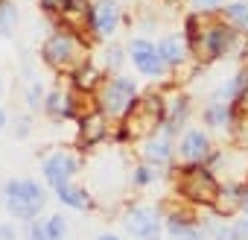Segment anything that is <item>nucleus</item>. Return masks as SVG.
<instances>
[{
	"mask_svg": "<svg viewBox=\"0 0 248 240\" xmlns=\"http://www.w3.org/2000/svg\"><path fill=\"white\" fill-rule=\"evenodd\" d=\"M161 123V100L158 97H146L135 103V111L129 117V132L132 135H146Z\"/></svg>",
	"mask_w": 248,
	"mask_h": 240,
	"instance_id": "nucleus-6",
	"label": "nucleus"
},
{
	"mask_svg": "<svg viewBox=\"0 0 248 240\" xmlns=\"http://www.w3.org/2000/svg\"><path fill=\"white\" fill-rule=\"evenodd\" d=\"M233 237H236V240H248V217L233 225Z\"/></svg>",
	"mask_w": 248,
	"mask_h": 240,
	"instance_id": "nucleus-26",
	"label": "nucleus"
},
{
	"mask_svg": "<svg viewBox=\"0 0 248 240\" xmlns=\"http://www.w3.org/2000/svg\"><path fill=\"white\" fill-rule=\"evenodd\" d=\"M3 196H6V208L9 214H15L18 220H32L41 205H44V190L41 185H35L32 179H18V182H9L3 188Z\"/></svg>",
	"mask_w": 248,
	"mask_h": 240,
	"instance_id": "nucleus-2",
	"label": "nucleus"
},
{
	"mask_svg": "<svg viewBox=\"0 0 248 240\" xmlns=\"http://www.w3.org/2000/svg\"><path fill=\"white\" fill-rule=\"evenodd\" d=\"M178 188H181L184 196H190L196 202H204V205H213L219 199V193H222L216 179L204 167H187L181 173V179H178Z\"/></svg>",
	"mask_w": 248,
	"mask_h": 240,
	"instance_id": "nucleus-4",
	"label": "nucleus"
},
{
	"mask_svg": "<svg viewBox=\"0 0 248 240\" xmlns=\"http://www.w3.org/2000/svg\"><path fill=\"white\" fill-rule=\"evenodd\" d=\"M82 132H85V144L99 141V138H102V132H105V120H102L99 114L85 117V120H82Z\"/></svg>",
	"mask_w": 248,
	"mask_h": 240,
	"instance_id": "nucleus-16",
	"label": "nucleus"
},
{
	"mask_svg": "<svg viewBox=\"0 0 248 240\" xmlns=\"http://www.w3.org/2000/svg\"><path fill=\"white\" fill-rule=\"evenodd\" d=\"M222 15H225L228 27H233V30H248V3H228V6L222 9Z\"/></svg>",
	"mask_w": 248,
	"mask_h": 240,
	"instance_id": "nucleus-13",
	"label": "nucleus"
},
{
	"mask_svg": "<svg viewBox=\"0 0 248 240\" xmlns=\"http://www.w3.org/2000/svg\"><path fill=\"white\" fill-rule=\"evenodd\" d=\"M96 240H117L114 234H102V237H96Z\"/></svg>",
	"mask_w": 248,
	"mask_h": 240,
	"instance_id": "nucleus-32",
	"label": "nucleus"
},
{
	"mask_svg": "<svg viewBox=\"0 0 248 240\" xmlns=\"http://www.w3.org/2000/svg\"><path fill=\"white\" fill-rule=\"evenodd\" d=\"M193 3V9H199V12H213V9H219L225 0H190Z\"/></svg>",
	"mask_w": 248,
	"mask_h": 240,
	"instance_id": "nucleus-24",
	"label": "nucleus"
},
{
	"mask_svg": "<svg viewBox=\"0 0 248 240\" xmlns=\"http://www.w3.org/2000/svg\"><path fill=\"white\" fill-rule=\"evenodd\" d=\"M233 38H236V35H233L231 27L213 24V27L204 30V38L196 41V47H202V53H204L207 59H216V56H225V53L233 47Z\"/></svg>",
	"mask_w": 248,
	"mask_h": 240,
	"instance_id": "nucleus-7",
	"label": "nucleus"
},
{
	"mask_svg": "<svg viewBox=\"0 0 248 240\" xmlns=\"http://www.w3.org/2000/svg\"><path fill=\"white\" fill-rule=\"evenodd\" d=\"M135 103H138V88H135L132 79H123V76L108 79V82L102 85V91H99V105H102V111L111 114V117L126 114Z\"/></svg>",
	"mask_w": 248,
	"mask_h": 240,
	"instance_id": "nucleus-3",
	"label": "nucleus"
},
{
	"mask_svg": "<svg viewBox=\"0 0 248 240\" xmlns=\"http://www.w3.org/2000/svg\"><path fill=\"white\" fill-rule=\"evenodd\" d=\"M239 205H242V211L248 214V188H245V190H239Z\"/></svg>",
	"mask_w": 248,
	"mask_h": 240,
	"instance_id": "nucleus-30",
	"label": "nucleus"
},
{
	"mask_svg": "<svg viewBox=\"0 0 248 240\" xmlns=\"http://www.w3.org/2000/svg\"><path fill=\"white\" fill-rule=\"evenodd\" d=\"M15 24H18V9H15V3H9V0H0V33L9 35Z\"/></svg>",
	"mask_w": 248,
	"mask_h": 240,
	"instance_id": "nucleus-17",
	"label": "nucleus"
},
{
	"mask_svg": "<svg viewBox=\"0 0 248 240\" xmlns=\"http://www.w3.org/2000/svg\"><path fill=\"white\" fill-rule=\"evenodd\" d=\"M129 56H132V62H135V68L140 70V73H146V76H161L164 73V56H161V50L155 47V44H149L146 38H135L132 41V47H129Z\"/></svg>",
	"mask_w": 248,
	"mask_h": 240,
	"instance_id": "nucleus-5",
	"label": "nucleus"
},
{
	"mask_svg": "<svg viewBox=\"0 0 248 240\" xmlns=\"http://www.w3.org/2000/svg\"><path fill=\"white\" fill-rule=\"evenodd\" d=\"M207 155H210V141H207L204 132L193 129V132H187V135L181 138V158H184V161L199 164V161H204Z\"/></svg>",
	"mask_w": 248,
	"mask_h": 240,
	"instance_id": "nucleus-11",
	"label": "nucleus"
},
{
	"mask_svg": "<svg viewBox=\"0 0 248 240\" xmlns=\"http://www.w3.org/2000/svg\"><path fill=\"white\" fill-rule=\"evenodd\" d=\"M30 240H50L47 223H32V225H30Z\"/></svg>",
	"mask_w": 248,
	"mask_h": 240,
	"instance_id": "nucleus-23",
	"label": "nucleus"
},
{
	"mask_svg": "<svg viewBox=\"0 0 248 240\" xmlns=\"http://www.w3.org/2000/svg\"><path fill=\"white\" fill-rule=\"evenodd\" d=\"M56 193H59V199H62L64 205H73V208H91V196H88V190H82V188H70V185H64V188H59Z\"/></svg>",
	"mask_w": 248,
	"mask_h": 240,
	"instance_id": "nucleus-14",
	"label": "nucleus"
},
{
	"mask_svg": "<svg viewBox=\"0 0 248 240\" xmlns=\"http://www.w3.org/2000/svg\"><path fill=\"white\" fill-rule=\"evenodd\" d=\"M126 228H129L135 237H140V240H158V234H161V220H158V214H155L152 208H132V211L126 214Z\"/></svg>",
	"mask_w": 248,
	"mask_h": 240,
	"instance_id": "nucleus-8",
	"label": "nucleus"
},
{
	"mask_svg": "<svg viewBox=\"0 0 248 240\" xmlns=\"http://www.w3.org/2000/svg\"><path fill=\"white\" fill-rule=\"evenodd\" d=\"M105 62H108L111 68H120V62H123V50H120V47H111V50L105 53Z\"/></svg>",
	"mask_w": 248,
	"mask_h": 240,
	"instance_id": "nucleus-25",
	"label": "nucleus"
},
{
	"mask_svg": "<svg viewBox=\"0 0 248 240\" xmlns=\"http://www.w3.org/2000/svg\"><path fill=\"white\" fill-rule=\"evenodd\" d=\"M0 240H15V231L9 225H0Z\"/></svg>",
	"mask_w": 248,
	"mask_h": 240,
	"instance_id": "nucleus-29",
	"label": "nucleus"
},
{
	"mask_svg": "<svg viewBox=\"0 0 248 240\" xmlns=\"http://www.w3.org/2000/svg\"><path fill=\"white\" fill-rule=\"evenodd\" d=\"M47 231H50V240H64V234H67V223H64V217H50L47 220Z\"/></svg>",
	"mask_w": 248,
	"mask_h": 240,
	"instance_id": "nucleus-20",
	"label": "nucleus"
},
{
	"mask_svg": "<svg viewBox=\"0 0 248 240\" xmlns=\"http://www.w3.org/2000/svg\"><path fill=\"white\" fill-rule=\"evenodd\" d=\"M73 173H76V158L67 155V153H56V155H50V158L44 161V176H47V182H50L56 190L64 188V185L73 179Z\"/></svg>",
	"mask_w": 248,
	"mask_h": 240,
	"instance_id": "nucleus-10",
	"label": "nucleus"
},
{
	"mask_svg": "<svg viewBox=\"0 0 248 240\" xmlns=\"http://www.w3.org/2000/svg\"><path fill=\"white\" fill-rule=\"evenodd\" d=\"M6 126V117H3V108H0V129Z\"/></svg>",
	"mask_w": 248,
	"mask_h": 240,
	"instance_id": "nucleus-31",
	"label": "nucleus"
},
{
	"mask_svg": "<svg viewBox=\"0 0 248 240\" xmlns=\"http://www.w3.org/2000/svg\"><path fill=\"white\" fill-rule=\"evenodd\" d=\"M143 153H146L149 161H161V164H167V161L172 158V147H170L167 138H155V141H149V144L143 147Z\"/></svg>",
	"mask_w": 248,
	"mask_h": 240,
	"instance_id": "nucleus-15",
	"label": "nucleus"
},
{
	"mask_svg": "<svg viewBox=\"0 0 248 240\" xmlns=\"http://www.w3.org/2000/svg\"><path fill=\"white\" fill-rule=\"evenodd\" d=\"M47 108H50L53 114H73V108H70V100H64L59 91L47 97Z\"/></svg>",
	"mask_w": 248,
	"mask_h": 240,
	"instance_id": "nucleus-19",
	"label": "nucleus"
},
{
	"mask_svg": "<svg viewBox=\"0 0 248 240\" xmlns=\"http://www.w3.org/2000/svg\"><path fill=\"white\" fill-rule=\"evenodd\" d=\"M120 24V3H114V0H96V3L91 6V27L96 35H111Z\"/></svg>",
	"mask_w": 248,
	"mask_h": 240,
	"instance_id": "nucleus-9",
	"label": "nucleus"
},
{
	"mask_svg": "<svg viewBox=\"0 0 248 240\" xmlns=\"http://www.w3.org/2000/svg\"><path fill=\"white\" fill-rule=\"evenodd\" d=\"M158 50H161V56H164L167 65H181V62L187 59L190 41L181 38V35H170V38H164V41L158 44Z\"/></svg>",
	"mask_w": 248,
	"mask_h": 240,
	"instance_id": "nucleus-12",
	"label": "nucleus"
},
{
	"mask_svg": "<svg viewBox=\"0 0 248 240\" xmlns=\"http://www.w3.org/2000/svg\"><path fill=\"white\" fill-rule=\"evenodd\" d=\"M204 120H207L210 126H222L225 120H228V105H210L204 111Z\"/></svg>",
	"mask_w": 248,
	"mask_h": 240,
	"instance_id": "nucleus-21",
	"label": "nucleus"
},
{
	"mask_svg": "<svg viewBox=\"0 0 248 240\" xmlns=\"http://www.w3.org/2000/svg\"><path fill=\"white\" fill-rule=\"evenodd\" d=\"M41 6L47 12H56V9H64V0H41Z\"/></svg>",
	"mask_w": 248,
	"mask_h": 240,
	"instance_id": "nucleus-28",
	"label": "nucleus"
},
{
	"mask_svg": "<svg viewBox=\"0 0 248 240\" xmlns=\"http://www.w3.org/2000/svg\"><path fill=\"white\" fill-rule=\"evenodd\" d=\"M170 234H172L175 240H199V237H202V234H199L193 225L181 223L178 217H172V220H170Z\"/></svg>",
	"mask_w": 248,
	"mask_h": 240,
	"instance_id": "nucleus-18",
	"label": "nucleus"
},
{
	"mask_svg": "<svg viewBox=\"0 0 248 240\" xmlns=\"http://www.w3.org/2000/svg\"><path fill=\"white\" fill-rule=\"evenodd\" d=\"M44 59L59 70H82L88 53L73 33H56L44 44Z\"/></svg>",
	"mask_w": 248,
	"mask_h": 240,
	"instance_id": "nucleus-1",
	"label": "nucleus"
},
{
	"mask_svg": "<svg viewBox=\"0 0 248 240\" xmlns=\"http://www.w3.org/2000/svg\"><path fill=\"white\" fill-rule=\"evenodd\" d=\"M93 82H96V70H93V68H88V65H85L82 70H76V85H79V88H85V85L91 88Z\"/></svg>",
	"mask_w": 248,
	"mask_h": 240,
	"instance_id": "nucleus-22",
	"label": "nucleus"
},
{
	"mask_svg": "<svg viewBox=\"0 0 248 240\" xmlns=\"http://www.w3.org/2000/svg\"><path fill=\"white\" fill-rule=\"evenodd\" d=\"M149 179H152V170H149V167H140V170L135 173V182H138V185H146Z\"/></svg>",
	"mask_w": 248,
	"mask_h": 240,
	"instance_id": "nucleus-27",
	"label": "nucleus"
}]
</instances>
